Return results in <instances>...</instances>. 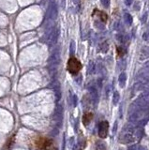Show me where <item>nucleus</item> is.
I'll return each instance as SVG.
<instances>
[{
	"label": "nucleus",
	"mask_w": 149,
	"mask_h": 150,
	"mask_svg": "<svg viewBox=\"0 0 149 150\" xmlns=\"http://www.w3.org/2000/svg\"><path fill=\"white\" fill-rule=\"evenodd\" d=\"M82 63L80 62V60L76 58L75 56H71L67 61V71L72 74V75H77L80 72V70H82Z\"/></svg>",
	"instance_id": "obj_1"
},
{
	"label": "nucleus",
	"mask_w": 149,
	"mask_h": 150,
	"mask_svg": "<svg viewBox=\"0 0 149 150\" xmlns=\"http://www.w3.org/2000/svg\"><path fill=\"white\" fill-rule=\"evenodd\" d=\"M139 138V133H133V132H126V133H121L119 136V141L123 144H128L132 143L135 140Z\"/></svg>",
	"instance_id": "obj_2"
},
{
	"label": "nucleus",
	"mask_w": 149,
	"mask_h": 150,
	"mask_svg": "<svg viewBox=\"0 0 149 150\" xmlns=\"http://www.w3.org/2000/svg\"><path fill=\"white\" fill-rule=\"evenodd\" d=\"M62 117H63V108L60 105H57V107L55 108L53 115V121L55 122V124L57 127H60L61 124H62Z\"/></svg>",
	"instance_id": "obj_3"
},
{
	"label": "nucleus",
	"mask_w": 149,
	"mask_h": 150,
	"mask_svg": "<svg viewBox=\"0 0 149 150\" xmlns=\"http://www.w3.org/2000/svg\"><path fill=\"white\" fill-rule=\"evenodd\" d=\"M109 131V123L108 121H101L99 125V136L100 138H106Z\"/></svg>",
	"instance_id": "obj_4"
},
{
	"label": "nucleus",
	"mask_w": 149,
	"mask_h": 150,
	"mask_svg": "<svg viewBox=\"0 0 149 150\" xmlns=\"http://www.w3.org/2000/svg\"><path fill=\"white\" fill-rule=\"evenodd\" d=\"M93 16H98L100 18V20L101 22H103V23H106L107 22V20H108V15H107V13L106 12H104V11H99L98 9H94V11H93Z\"/></svg>",
	"instance_id": "obj_5"
},
{
	"label": "nucleus",
	"mask_w": 149,
	"mask_h": 150,
	"mask_svg": "<svg viewBox=\"0 0 149 150\" xmlns=\"http://www.w3.org/2000/svg\"><path fill=\"white\" fill-rule=\"evenodd\" d=\"M92 118H93V114H92V112H86V114H84V117H83V123H84V126L89 125L91 120H92Z\"/></svg>",
	"instance_id": "obj_6"
},
{
	"label": "nucleus",
	"mask_w": 149,
	"mask_h": 150,
	"mask_svg": "<svg viewBox=\"0 0 149 150\" xmlns=\"http://www.w3.org/2000/svg\"><path fill=\"white\" fill-rule=\"evenodd\" d=\"M56 16V9L55 5L51 4L48 9V17L50 19H55Z\"/></svg>",
	"instance_id": "obj_7"
},
{
	"label": "nucleus",
	"mask_w": 149,
	"mask_h": 150,
	"mask_svg": "<svg viewBox=\"0 0 149 150\" xmlns=\"http://www.w3.org/2000/svg\"><path fill=\"white\" fill-rule=\"evenodd\" d=\"M44 147L46 150H57V148L53 145V141H46L45 144H44Z\"/></svg>",
	"instance_id": "obj_8"
},
{
	"label": "nucleus",
	"mask_w": 149,
	"mask_h": 150,
	"mask_svg": "<svg viewBox=\"0 0 149 150\" xmlns=\"http://www.w3.org/2000/svg\"><path fill=\"white\" fill-rule=\"evenodd\" d=\"M128 150H147V149L145 148L144 146H143V145H130V147L128 148Z\"/></svg>",
	"instance_id": "obj_9"
},
{
	"label": "nucleus",
	"mask_w": 149,
	"mask_h": 150,
	"mask_svg": "<svg viewBox=\"0 0 149 150\" xmlns=\"http://www.w3.org/2000/svg\"><path fill=\"white\" fill-rule=\"evenodd\" d=\"M116 53H117V56L118 57H122L125 54H126L125 50L122 48V47H117V48H116Z\"/></svg>",
	"instance_id": "obj_10"
},
{
	"label": "nucleus",
	"mask_w": 149,
	"mask_h": 150,
	"mask_svg": "<svg viewBox=\"0 0 149 150\" xmlns=\"http://www.w3.org/2000/svg\"><path fill=\"white\" fill-rule=\"evenodd\" d=\"M56 38H57V35L55 34V32L52 33V35L49 37V42H50V44H52V43L55 42V40H56Z\"/></svg>",
	"instance_id": "obj_11"
},
{
	"label": "nucleus",
	"mask_w": 149,
	"mask_h": 150,
	"mask_svg": "<svg viewBox=\"0 0 149 150\" xmlns=\"http://www.w3.org/2000/svg\"><path fill=\"white\" fill-rule=\"evenodd\" d=\"M53 90L55 92V95H56V100H58L60 98V92H59V87H53Z\"/></svg>",
	"instance_id": "obj_12"
}]
</instances>
